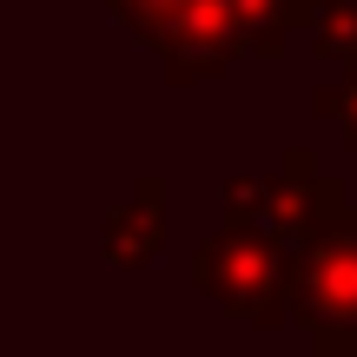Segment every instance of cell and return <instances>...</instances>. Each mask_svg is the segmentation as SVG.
Returning a JSON list of instances; mask_svg holds the SVG:
<instances>
[{
	"instance_id": "cell-1",
	"label": "cell",
	"mask_w": 357,
	"mask_h": 357,
	"mask_svg": "<svg viewBox=\"0 0 357 357\" xmlns=\"http://www.w3.org/2000/svg\"><path fill=\"white\" fill-rule=\"evenodd\" d=\"M284 324L318 357H357V212L284 245Z\"/></svg>"
},
{
	"instance_id": "cell-2",
	"label": "cell",
	"mask_w": 357,
	"mask_h": 357,
	"mask_svg": "<svg viewBox=\"0 0 357 357\" xmlns=\"http://www.w3.org/2000/svg\"><path fill=\"white\" fill-rule=\"evenodd\" d=\"M192 284L231 324H258V331L284 324V245L271 231L225 225L218 238H205L192 252Z\"/></svg>"
},
{
	"instance_id": "cell-3",
	"label": "cell",
	"mask_w": 357,
	"mask_h": 357,
	"mask_svg": "<svg viewBox=\"0 0 357 357\" xmlns=\"http://www.w3.org/2000/svg\"><path fill=\"white\" fill-rule=\"evenodd\" d=\"M146 47H153L159 73H166L172 86H199V79H218L238 60V26H231L225 0H178V13Z\"/></svg>"
},
{
	"instance_id": "cell-4",
	"label": "cell",
	"mask_w": 357,
	"mask_h": 357,
	"mask_svg": "<svg viewBox=\"0 0 357 357\" xmlns=\"http://www.w3.org/2000/svg\"><path fill=\"white\" fill-rule=\"evenodd\" d=\"M351 212V185L337 172H318V159L305 146H284V166L265 178V231L278 245L305 238V231L331 225Z\"/></svg>"
},
{
	"instance_id": "cell-5",
	"label": "cell",
	"mask_w": 357,
	"mask_h": 357,
	"mask_svg": "<svg viewBox=\"0 0 357 357\" xmlns=\"http://www.w3.org/2000/svg\"><path fill=\"white\" fill-rule=\"evenodd\" d=\"M159 245H166V185L146 172L139 185H132V205L106 218V258L132 271V265H153Z\"/></svg>"
},
{
	"instance_id": "cell-6",
	"label": "cell",
	"mask_w": 357,
	"mask_h": 357,
	"mask_svg": "<svg viewBox=\"0 0 357 357\" xmlns=\"http://www.w3.org/2000/svg\"><path fill=\"white\" fill-rule=\"evenodd\" d=\"M225 7L238 26V53H252V60H278L284 40L311 26V0H225Z\"/></svg>"
},
{
	"instance_id": "cell-7",
	"label": "cell",
	"mask_w": 357,
	"mask_h": 357,
	"mask_svg": "<svg viewBox=\"0 0 357 357\" xmlns=\"http://www.w3.org/2000/svg\"><path fill=\"white\" fill-rule=\"evenodd\" d=\"M311 40L324 60H357V0H318L311 7Z\"/></svg>"
},
{
	"instance_id": "cell-8",
	"label": "cell",
	"mask_w": 357,
	"mask_h": 357,
	"mask_svg": "<svg viewBox=\"0 0 357 357\" xmlns=\"http://www.w3.org/2000/svg\"><path fill=\"white\" fill-rule=\"evenodd\" d=\"M311 113L337 119V132L357 146V60L344 66V79H337V86H318V93H311Z\"/></svg>"
},
{
	"instance_id": "cell-9",
	"label": "cell",
	"mask_w": 357,
	"mask_h": 357,
	"mask_svg": "<svg viewBox=\"0 0 357 357\" xmlns=\"http://www.w3.org/2000/svg\"><path fill=\"white\" fill-rule=\"evenodd\" d=\"M225 225L265 231V178H258V172H231L225 178Z\"/></svg>"
},
{
	"instance_id": "cell-10",
	"label": "cell",
	"mask_w": 357,
	"mask_h": 357,
	"mask_svg": "<svg viewBox=\"0 0 357 357\" xmlns=\"http://www.w3.org/2000/svg\"><path fill=\"white\" fill-rule=\"evenodd\" d=\"M106 7H113L119 20H126L132 33H139V40H153L159 26H166L172 13H178V0H106Z\"/></svg>"
}]
</instances>
